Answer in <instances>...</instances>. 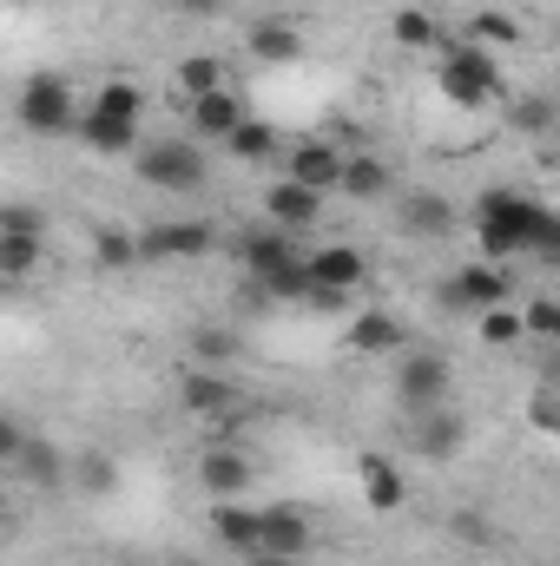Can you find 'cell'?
<instances>
[{
  "label": "cell",
  "mask_w": 560,
  "mask_h": 566,
  "mask_svg": "<svg viewBox=\"0 0 560 566\" xmlns=\"http://www.w3.org/2000/svg\"><path fill=\"white\" fill-rule=\"evenodd\" d=\"M475 238H481V258H488V264H508V258H521V251L554 258L560 251V218L548 205L521 198V191H488V198L475 205Z\"/></svg>",
  "instance_id": "obj_1"
},
{
  "label": "cell",
  "mask_w": 560,
  "mask_h": 566,
  "mask_svg": "<svg viewBox=\"0 0 560 566\" xmlns=\"http://www.w3.org/2000/svg\"><path fill=\"white\" fill-rule=\"evenodd\" d=\"M435 80H442V93H448L455 106H488V99L501 93V73H495L488 46H475V40H448Z\"/></svg>",
  "instance_id": "obj_2"
},
{
  "label": "cell",
  "mask_w": 560,
  "mask_h": 566,
  "mask_svg": "<svg viewBox=\"0 0 560 566\" xmlns=\"http://www.w3.org/2000/svg\"><path fill=\"white\" fill-rule=\"evenodd\" d=\"M20 126H27L33 139H60V133H73V126H80L73 86H66L60 73H27V86H20Z\"/></svg>",
  "instance_id": "obj_3"
},
{
  "label": "cell",
  "mask_w": 560,
  "mask_h": 566,
  "mask_svg": "<svg viewBox=\"0 0 560 566\" xmlns=\"http://www.w3.org/2000/svg\"><path fill=\"white\" fill-rule=\"evenodd\" d=\"M133 151H139V178L158 191H198L205 185V151L191 139H152L133 145Z\"/></svg>",
  "instance_id": "obj_4"
},
{
  "label": "cell",
  "mask_w": 560,
  "mask_h": 566,
  "mask_svg": "<svg viewBox=\"0 0 560 566\" xmlns=\"http://www.w3.org/2000/svg\"><path fill=\"white\" fill-rule=\"evenodd\" d=\"M448 389H455V369H448V356H435V349L403 356V369H396V402H403L409 416L435 409V402H448Z\"/></svg>",
  "instance_id": "obj_5"
},
{
  "label": "cell",
  "mask_w": 560,
  "mask_h": 566,
  "mask_svg": "<svg viewBox=\"0 0 560 566\" xmlns=\"http://www.w3.org/2000/svg\"><path fill=\"white\" fill-rule=\"evenodd\" d=\"M442 303L448 310H495V303H508V264H462L455 277L442 283Z\"/></svg>",
  "instance_id": "obj_6"
},
{
  "label": "cell",
  "mask_w": 560,
  "mask_h": 566,
  "mask_svg": "<svg viewBox=\"0 0 560 566\" xmlns=\"http://www.w3.org/2000/svg\"><path fill=\"white\" fill-rule=\"evenodd\" d=\"M211 238H218V231H211L205 218H165V224L139 231V258H205Z\"/></svg>",
  "instance_id": "obj_7"
},
{
  "label": "cell",
  "mask_w": 560,
  "mask_h": 566,
  "mask_svg": "<svg viewBox=\"0 0 560 566\" xmlns=\"http://www.w3.org/2000/svg\"><path fill=\"white\" fill-rule=\"evenodd\" d=\"M258 547H265V554H283V560H303V554H310V514L290 507V501L258 507Z\"/></svg>",
  "instance_id": "obj_8"
},
{
  "label": "cell",
  "mask_w": 560,
  "mask_h": 566,
  "mask_svg": "<svg viewBox=\"0 0 560 566\" xmlns=\"http://www.w3.org/2000/svg\"><path fill=\"white\" fill-rule=\"evenodd\" d=\"M198 481H205V494H218V501H245V494H251V454L218 441V448H205Z\"/></svg>",
  "instance_id": "obj_9"
},
{
  "label": "cell",
  "mask_w": 560,
  "mask_h": 566,
  "mask_svg": "<svg viewBox=\"0 0 560 566\" xmlns=\"http://www.w3.org/2000/svg\"><path fill=\"white\" fill-rule=\"evenodd\" d=\"M462 441H468V422H462L448 402H435V409H422L416 416V454L422 461H455Z\"/></svg>",
  "instance_id": "obj_10"
},
{
  "label": "cell",
  "mask_w": 560,
  "mask_h": 566,
  "mask_svg": "<svg viewBox=\"0 0 560 566\" xmlns=\"http://www.w3.org/2000/svg\"><path fill=\"white\" fill-rule=\"evenodd\" d=\"M317 211H323V198L303 191L297 178H278V185L265 191V218H271V231H290V238H297V231L317 224Z\"/></svg>",
  "instance_id": "obj_11"
},
{
  "label": "cell",
  "mask_w": 560,
  "mask_h": 566,
  "mask_svg": "<svg viewBox=\"0 0 560 566\" xmlns=\"http://www.w3.org/2000/svg\"><path fill=\"white\" fill-rule=\"evenodd\" d=\"M336 171H343V151H336L330 139H303L297 151H290V178H297L303 191H317V198L336 191Z\"/></svg>",
  "instance_id": "obj_12"
},
{
  "label": "cell",
  "mask_w": 560,
  "mask_h": 566,
  "mask_svg": "<svg viewBox=\"0 0 560 566\" xmlns=\"http://www.w3.org/2000/svg\"><path fill=\"white\" fill-rule=\"evenodd\" d=\"M245 46H251V60H265V66H290V60H303V33H297V20H283V13L258 20Z\"/></svg>",
  "instance_id": "obj_13"
},
{
  "label": "cell",
  "mask_w": 560,
  "mask_h": 566,
  "mask_svg": "<svg viewBox=\"0 0 560 566\" xmlns=\"http://www.w3.org/2000/svg\"><path fill=\"white\" fill-rule=\"evenodd\" d=\"M303 271H310V283H323V290H356V283L370 277V264H363V251H350V244H330V251H310V258H303Z\"/></svg>",
  "instance_id": "obj_14"
},
{
  "label": "cell",
  "mask_w": 560,
  "mask_h": 566,
  "mask_svg": "<svg viewBox=\"0 0 560 566\" xmlns=\"http://www.w3.org/2000/svg\"><path fill=\"white\" fill-rule=\"evenodd\" d=\"M13 468H20L40 494H60V488H66V461H60V448H53L46 434H27L20 454H13Z\"/></svg>",
  "instance_id": "obj_15"
},
{
  "label": "cell",
  "mask_w": 560,
  "mask_h": 566,
  "mask_svg": "<svg viewBox=\"0 0 560 566\" xmlns=\"http://www.w3.org/2000/svg\"><path fill=\"white\" fill-rule=\"evenodd\" d=\"M238 258H245L251 283H265L271 271H283V264L297 258V238H290V231H271V224H265V231H251V238L238 244Z\"/></svg>",
  "instance_id": "obj_16"
},
{
  "label": "cell",
  "mask_w": 560,
  "mask_h": 566,
  "mask_svg": "<svg viewBox=\"0 0 560 566\" xmlns=\"http://www.w3.org/2000/svg\"><path fill=\"white\" fill-rule=\"evenodd\" d=\"M245 119V106H238V93H198L191 99V139H231V126Z\"/></svg>",
  "instance_id": "obj_17"
},
{
  "label": "cell",
  "mask_w": 560,
  "mask_h": 566,
  "mask_svg": "<svg viewBox=\"0 0 560 566\" xmlns=\"http://www.w3.org/2000/svg\"><path fill=\"white\" fill-rule=\"evenodd\" d=\"M211 534H218L231 554H258V507H251V501H218V507H211Z\"/></svg>",
  "instance_id": "obj_18"
},
{
  "label": "cell",
  "mask_w": 560,
  "mask_h": 566,
  "mask_svg": "<svg viewBox=\"0 0 560 566\" xmlns=\"http://www.w3.org/2000/svg\"><path fill=\"white\" fill-rule=\"evenodd\" d=\"M403 231L409 238H448L455 231V205L435 198V191H409L403 198Z\"/></svg>",
  "instance_id": "obj_19"
},
{
  "label": "cell",
  "mask_w": 560,
  "mask_h": 566,
  "mask_svg": "<svg viewBox=\"0 0 560 566\" xmlns=\"http://www.w3.org/2000/svg\"><path fill=\"white\" fill-rule=\"evenodd\" d=\"M396 343H403V323H396L390 310L350 316V349H356V356H383V349H396Z\"/></svg>",
  "instance_id": "obj_20"
},
{
  "label": "cell",
  "mask_w": 560,
  "mask_h": 566,
  "mask_svg": "<svg viewBox=\"0 0 560 566\" xmlns=\"http://www.w3.org/2000/svg\"><path fill=\"white\" fill-rule=\"evenodd\" d=\"M363 501H370L376 514H396V507H403V474H396V461L363 454Z\"/></svg>",
  "instance_id": "obj_21"
},
{
  "label": "cell",
  "mask_w": 560,
  "mask_h": 566,
  "mask_svg": "<svg viewBox=\"0 0 560 566\" xmlns=\"http://www.w3.org/2000/svg\"><path fill=\"white\" fill-rule=\"evenodd\" d=\"M336 191H350V198H383V191H390V165L370 158V151H356V158H343Z\"/></svg>",
  "instance_id": "obj_22"
},
{
  "label": "cell",
  "mask_w": 560,
  "mask_h": 566,
  "mask_svg": "<svg viewBox=\"0 0 560 566\" xmlns=\"http://www.w3.org/2000/svg\"><path fill=\"white\" fill-rule=\"evenodd\" d=\"M86 113H106V119H126V126H139V113H145L139 80H106V86L93 93V106H86Z\"/></svg>",
  "instance_id": "obj_23"
},
{
  "label": "cell",
  "mask_w": 560,
  "mask_h": 566,
  "mask_svg": "<svg viewBox=\"0 0 560 566\" xmlns=\"http://www.w3.org/2000/svg\"><path fill=\"white\" fill-rule=\"evenodd\" d=\"M73 133L93 145V151H133V145H139V126H126V119H106V113H86Z\"/></svg>",
  "instance_id": "obj_24"
},
{
  "label": "cell",
  "mask_w": 560,
  "mask_h": 566,
  "mask_svg": "<svg viewBox=\"0 0 560 566\" xmlns=\"http://www.w3.org/2000/svg\"><path fill=\"white\" fill-rule=\"evenodd\" d=\"M93 258H100L106 271L139 264V231H126V224H100V231H93Z\"/></svg>",
  "instance_id": "obj_25"
},
{
  "label": "cell",
  "mask_w": 560,
  "mask_h": 566,
  "mask_svg": "<svg viewBox=\"0 0 560 566\" xmlns=\"http://www.w3.org/2000/svg\"><path fill=\"white\" fill-rule=\"evenodd\" d=\"M185 409H191V416H218V409H231V382L211 376V369H191V376H185Z\"/></svg>",
  "instance_id": "obj_26"
},
{
  "label": "cell",
  "mask_w": 560,
  "mask_h": 566,
  "mask_svg": "<svg viewBox=\"0 0 560 566\" xmlns=\"http://www.w3.org/2000/svg\"><path fill=\"white\" fill-rule=\"evenodd\" d=\"M33 264H40V238L33 231H0V277L20 283L33 277Z\"/></svg>",
  "instance_id": "obj_27"
},
{
  "label": "cell",
  "mask_w": 560,
  "mask_h": 566,
  "mask_svg": "<svg viewBox=\"0 0 560 566\" xmlns=\"http://www.w3.org/2000/svg\"><path fill=\"white\" fill-rule=\"evenodd\" d=\"M218 86H225V60H211V53H185V60H178V93H185V99L218 93Z\"/></svg>",
  "instance_id": "obj_28"
},
{
  "label": "cell",
  "mask_w": 560,
  "mask_h": 566,
  "mask_svg": "<svg viewBox=\"0 0 560 566\" xmlns=\"http://www.w3.org/2000/svg\"><path fill=\"white\" fill-rule=\"evenodd\" d=\"M73 481L93 494V501H106L113 488H120V468H113V454H100V448H86L80 461H73Z\"/></svg>",
  "instance_id": "obj_29"
},
{
  "label": "cell",
  "mask_w": 560,
  "mask_h": 566,
  "mask_svg": "<svg viewBox=\"0 0 560 566\" xmlns=\"http://www.w3.org/2000/svg\"><path fill=\"white\" fill-rule=\"evenodd\" d=\"M225 145H231L245 165H258V158H271V151H278V133H271V126H258V119H238Z\"/></svg>",
  "instance_id": "obj_30"
},
{
  "label": "cell",
  "mask_w": 560,
  "mask_h": 566,
  "mask_svg": "<svg viewBox=\"0 0 560 566\" xmlns=\"http://www.w3.org/2000/svg\"><path fill=\"white\" fill-rule=\"evenodd\" d=\"M481 343H488V349H508V343H521V310H508V303L481 310Z\"/></svg>",
  "instance_id": "obj_31"
},
{
  "label": "cell",
  "mask_w": 560,
  "mask_h": 566,
  "mask_svg": "<svg viewBox=\"0 0 560 566\" xmlns=\"http://www.w3.org/2000/svg\"><path fill=\"white\" fill-rule=\"evenodd\" d=\"M191 356H198V363H231V356H238V336L218 329V323H205V329H191Z\"/></svg>",
  "instance_id": "obj_32"
},
{
  "label": "cell",
  "mask_w": 560,
  "mask_h": 566,
  "mask_svg": "<svg viewBox=\"0 0 560 566\" xmlns=\"http://www.w3.org/2000/svg\"><path fill=\"white\" fill-rule=\"evenodd\" d=\"M258 290H265V296H278V303H290V296H303V290H310V271H303V251H297V258H290L283 271H271V277L258 283Z\"/></svg>",
  "instance_id": "obj_33"
},
{
  "label": "cell",
  "mask_w": 560,
  "mask_h": 566,
  "mask_svg": "<svg viewBox=\"0 0 560 566\" xmlns=\"http://www.w3.org/2000/svg\"><path fill=\"white\" fill-rule=\"evenodd\" d=\"M390 33H396L403 46H435V20H428L422 7H396V20H390Z\"/></svg>",
  "instance_id": "obj_34"
},
{
  "label": "cell",
  "mask_w": 560,
  "mask_h": 566,
  "mask_svg": "<svg viewBox=\"0 0 560 566\" xmlns=\"http://www.w3.org/2000/svg\"><path fill=\"white\" fill-rule=\"evenodd\" d=\"M501 40L515 46V40H521V27H515L508 13H495V7H488V13H475V46H501Z\"/></svg>",
  "instance_id": "obj_35"
},
{
  "label": "cell",
  "mask_w": 560,
  "mask_h": 566,
  "mask_svg": "<svg viewBox=\"0 0 560 566\" xmlns=\"http://www.w3.org/2000/svg\"><path fill=\"white\" fill-rule=\"evenodd\" d=\"M554 329H560V303H554V296L528 303V316H521V336H554Z\"/></svg>",
  "instance_id": "obj_36"
},
{
  "label": "cell",
  "mask_w": 560,
  "mask_h": 566,
  "mask_svg": "<svg viewBox=\"0 0 560 566\" xmlns=\"http://www.w3.org/2000/svg\"><path fill=\"white\" fill-rule=\"evenodd\" d=\"M0 231H33V238H40V231H46V218H40L33 205H0Z\"/></svg>",
  "instance_id": "obj_37"
},
{
  "label": "cell",
  "mask_w": 560,
  "mask_h": 566,
  "mask_svg": "<svg viewBox=\"0 0 560 566\" xmlns=\"http://www.w3.org/2000/svg\"><path fill=\"white\" fill-rule=\"evenodd\" d=\"M303 303H310V310H350V290H323V283H310Z\"/></svg>",
  "instance_id": "obj_38"
},
{
  "label": "cell",
  "mask_w": 560,
  "mask_h": 566,
  "mask_svg": "<svg viewBox=\"0 0 560 566\" xmlns=\"http://www.w3.org/2000/svg\"><path fill=\"white\" fill-rule=\"evenodd\" d=\"M20 441H27V428L13 422V416H0V461H13V454H20Z\"/></svg>",
  "instance_id": "obj_39"
},
{
  "label": "cell",
  "mask_w": 560,
  "mask_h": 566,
  "mask_svg": "<svg viewBox=\"0 0 560 566\" xmlns=\"http://www.w3.org/2000/svg\"><path fill=\"white\" fill-rule=\"evenodd\" d=\"M521 126H528V133H541V126H548V99H535V106H521Z\"/></svg>",
  "instance_id": "obj_40"
},
{
  "label": "cell",
  "mask_w": 560,
  "mask_h": 566,
  "mask_svg": "<svg viewBox=\"0 0 560 566\" xmlns=\"http://www.w3.org/2000/svg\"><path fill=\"white\" fill-rule=\"evenodd\" d=\"M535 428H554V396H548V389L535 396Z\"/></svg>",
  "instance_id": "obj_41"
},
{
  "label": "cell",
  "mask_w": 560,
  "mask_h": 566,
  "mask_svg": "<svg viewBox=\"0 0 560 566\" xmlns=\"http://www.w3.org/2000/svg\"><path fill=\"white\" fill-rule=\"evenodd\" d=\"M245 566H297V560H283V554H265V547H258V554H245Z\"/></svg>",
  "instance_id": "obj_42"
},
{
  "label": "cell",
  "mask_w": 560,
  "mask_h": 566,
  "mask_svg": "<svg viewBox=\"0 0 560 566\" xmlns=\"http://www.w3.org/2000/svg\"><path fill=\"white\" fill-rule=\"evenodd\" d=\"M185 7H191V13H218V0H185Z\"/></svg>",
  "instance_id": "obj_43"
},
{
  "label": "cell",
  "mask_w": 560,
  "mask_h": 566,
  "mask_svg": "<svg viewBox=\"0 0 560 566\" xmlns=\"http://www.w3.org/2000/svg\"><path fill=\"white\" fill-rule=\"evenodd\" d=\"M185 566H198V560H185Z\"/></svg>",
  "instance_id": "obj_44"
}]
</instances>
